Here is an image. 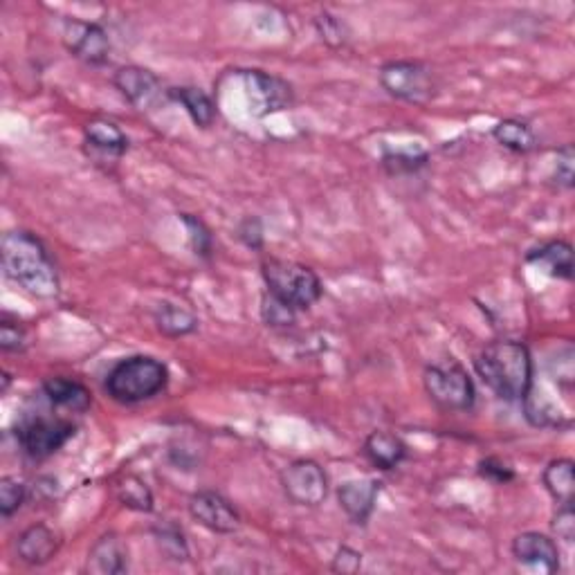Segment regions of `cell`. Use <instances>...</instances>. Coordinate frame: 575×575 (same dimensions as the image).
I'll return each mask as SVG.
<instances>
[{
	"label": "cell",
	"mask_w": 575,
	"mask_h": 575,
	"mask_svg": "<svg viewBox=\"0 0 575 575\" xmlns=\"http://www.w3.org/2000/svg\"><path fill=\"white\" fill-rule=\"evenodd\" d=\"M0 257H3L5 277L34 297L48 299L59 292V275L50 259L48 250L25 230H14L3 236L0 243Z\"/></svg>",
	"instance_id": "6da1fadb"
},
{
	"label": "cell",
	"mask_w": 575,
	"mask_h": 575,
	"mask_svg": "<svg viewBox=\"0 0 575 575\" xmlns=\"http://www.w3.org/2000/svg\"><path fill=\"white\" fill-rule=\"evenodd\" d=\"M479 378L506 403H522L533 385V358L528 346L515 340L488 344L474 360Z\"/></svg>",
	"instance_id": "7a4b0ae2"
},
{
	"label": "cell",
	"mask_w": 575,
	"mask_h": 575,
	"mask_svg": "<svg viewBox=\"0 0 575 575\" xmlns=\"http://www.w3.org/2000/svg\"><path fill=\"white\" fill-rule=\"evenodd\" d=\"M169 373L160 360L149 355H135V358L115 364L106 378L108 396L122 405L144 403L167 387Z\"/></svg>",
	"instance_id": "3957f363"
},
{
	"label": "cell",
	"mask_w": 575,
	"mask_h": 575,
	"mask_svg": "<svg viewBox=\"0 0 575 575\" xmlns=\"http://www.w3.org/2000/svg\"><path fill=\"white\" fill-rule=\"evenodd\" d=\"M268 295L292 310H306L322 297V281L308 266L295 261L268 259L261 266Z\"/></svg>",
	"instance_id": "277c9868"
},
{
	"label": "cell",
	"mask_w": 575,
	"mask_h": 575,
	"mask_svg": "<svg viewBox=\"0 0 575 575\" xmlns=\"http://www.w3.org/2000/svg\"><path fill=\"white\" fill-rule=\"evenodd\" d=\"M425 391L447 412H468L474 405V382L456 360H438L423 373Z\"/></svg>",
	"instance_id": "5b68a950"
},
{
	"label": "cell",
	"mask_w": 575,
	"mask_h": 575,
	"mask_svg": "<svg viewBox=\"0 0 575 575\" xmlns=\"http://www.w3.org/2000/svg\"><path fill=\"white\" fill-rule=\"evenodd\" d=\"M380 84L391 97L423 106L436 93L432 68L421 61H391L380 68Z\"/></svg>",
	"instance_id": "8992f818"
},
{
	"label": "cell",
	"mask_w": 575,
	"mask_h": 575,
	"mask_svg": "<svg viewBox=\"0 0 575 575\" xmlns=\"http://www.w3.org/2000/svg\"><path fill=\"white\" fill-rule=\"evenodd\" d=\"M75 436V425L63 418L25 416L16 427V441L32 459H48Z\"/></svg>",
	"instance_id": "52a82bcc"
},
{
	"label": "cell",
	"mask_w": 575,
	"mask_h": 575,
	"mask_svg": "<svg viewBox=\"0 0 575 575\" xmlns=\"http://www.w3.org/2000/svg\"><path fill=\"white\" fill-rule=\"evenodd\" d=\"M281 486L286 497L297 506H319L328 495V479L322 465L310 459L290 463L281 472Z\"/></svg>",
	"instance_id": "ba28073f"
},
{
	"label": "cell",
	"mask_w": 575,
	"mask_h": 575,
	"mask_svg": "<svg viewBox=\"0 0 575 575\" xmlns=\"http://www.w3.org/2000/svg\"><path fill=\"white\" fill-rule=\"evenodd\" d=\"M113 84L117 90L138 108V111H153V108L167 102L169 90H164L162 81L151 70L140 66H124L115 72Z\"/></svg>",
	"instance_id": "9c48e42d"
},
{
	"label": "cell",
	"mask_w": 575,
	"mask_h": 575,
	"mask_svg": "<svg viewBox=\"0 0 575 575\" xmlns=\"http://www.w3.org/2000/svg\"><path fill=\"white\" fill-rule=\"evenodd\" d=\"M63 43L77 59L90 63V66H104L108 54H111V39H108L104 27L77 21V18H72L63 27Z\"/></svg>",
	"instance_id": "30bf717a"
},
{
	"label": "cell",
	"mask_w": 575,
	"mask_h": 575,
	"mask_svg": "<svg viewBox=\"0 0 575 575\" xmlns=\"http://www.w3.org/2000/svg\"><path fill=\"white\" fill-rule=\"evenodd\" d=\"M189 515L196 519L200 526H205L212 533H234L241 526V515L230 501L212 490H200L189 499Z\"/></svg>",
	"instance_id": "8fae6325"
},
{
	"label": "cell",
	"mask_w": 575,
	"mask_h": 575,
	"mask_svg": "<svg viewBox=\"0 0 575 575\" xmlns=\"http://www.w3.org/2000/svg\"><path fill=\"white\" fill-rule=\"evenodd\" d=\"M245 90H248L252 113L257 117L284 111L292 104V88L284 79L261 70L245 72Z\"/></svg>",
	"instance_id": "7c38bea8"
},
{
	"label": "cell",
	"mask_w": 575,
	"mask_h": 575,
	"mask_svg": "<svg viewBox=\"0 0 575 575\" xmlns=\"http://www.w3.org/2000/svg\"><path fill=\"white\" fill-rule=\"evenodd\" d=\"M513 555L519 564L544 573L560 571V551L549 535L544 533H522L513 540Z\"/></svg>",
	"instance_id": "4fadbf2b"
},
{
	"label": "cell",
	"mask_w": 575,
	"mask_h": 575,
	"mask_svg": "<svg viewBox=\"0 0 575 575\" xmlns=\"http://www.w3.org/2000/svg\"><path fill=\"white\" fill-rule=\"evenodd\" d=\"M378 495H380V481L355 479L346 481L344 486H340V490H337V501H340V508L353 524L364 526L373 515V510H376Z\"/></svg>",
	"instance_id": "5bb4252c"
},
{
	"label": "cell",
	"mask_w": 575,
	"mask_h": 575,
	"mask_svg": "<svg viewBox=\"0 0 575 575\" xmlns=\"http://www.w3.org/2000/svg\"><path fill=\"white\" fill-rule=\"evenodd\" d=\"M18 558L30 567H41L48 564L59 551V537L57 533L45 524H34L18 535L16 542Z\"/></svg>",
	"instance_id": "9a60e30c"
},
{
	"label": "cell",
	"mask_w": 575,
	"mask_h": 575,
	"mask_svg": "<svg viewBox=\"0 0 575 575\" xmlns=\"http://www.w3.org/2000/svg\"><path fill=\"white\" fill-rule=\"evenodd\" d=\"M129 569V553L120 537L108 533L93 544L88 553L86 571L93 575H120Z\"/></svg>",
	"instance_id": "2e32d148"
},
{
	"label": "cell",
	"mask_w": 575,
	"mask_h": 575,
	"mask_svg": "<svg viewBox=\"0 0 575 575\" xmlns=\"http://www.w3.org/2000/svg\"><path fill=\"white\" fill-rule=\"evenodd\" d=\"M526 263H531L544 275L555 279H571L573 277V248L567 241H549L540 248L528 252Z\"/></svg>",
	"instance_id": "e0dca14e"
},
{
	"label": "cell",
	"mask_w": 575,
	"mask_h": 575,
	"mask_svg": "<svg viewBox=\"0 0 575 575\" xmlns=\"http://www.w3.org/2000/svg\"><path fill=\"white\" fill-rule=\"evenodd\" d=\"M362 452L369 459V463L376 465L378 470H394L407 456V445L400 436L378 430L367 436Z\"/></svg>",
	"instance_id": "ac0fdd59"
},
{
	"label": "cell",
	"mask_w": 575,
	"mask_h": 575,
	"mask_svg": "<svg viewBox=\"0 0 575 575\" xmlns=\"http://www.w3.org/2000/svg\"><path fill=\"white\" fill-rule=\"evenodd\" d=\"M43 394L52 405L70 409V412H86L90 407V391L72 378H48L43 382Z\"/></svg>",
	"instance_id": "d6986e66"
},
{
	"label": "cell",
	"mask_w": 575,
	"mask_h": 575,
	"mask_svg": "<svg viewBox=\"0 0 575 575\" xmlns=\"http://www.w3.org/2000/svg\"><path fill=\"white\" fill-rule=\"evenodd\" d=\"M84 135L90 149H95L102 155H111V158H120V155H124L126 149H129V138L122 133L120 126L108 120L88 122Z\"/></svg>",
	"instance_id": "ffe728a7"
},
{
	"label": "cell",
	"mask_w": 575,
	"mask_h": 575,
	"mask_svg": "<svg viewBox=\"0 0 575 575\" xmlns=\"http://www.w3.org/2000/svg\"><path fill=\"white\" fill-rule=\"evenodd\" d=\"M169 97L173 99V102L182 104V108H185L187 115L191 117V122L200 126V129H207V126L214 124L216 106L212 102V97L203 93L200 88H194V86L169 88Z\"/></svg>",
	"instance_id": "44dd1931"
},
{
	"label": "cell",
	"mask_w": 575,
	"mask_h": 575,
	"mask_svg": "<svg viewBox=\"0 0 575 575\" xmlns=\"http://www.w3.org/2000/svg\"><path fill=\"white\" fill-rule=\"evenodd\" d=\"M544 488L558 504H573L575 495V477L571 459H555L544 468L542 474Z\"/></svg>",
	"instance_id": "7402d4cb"
},
{
	"label": "cell",
	"mask_w": 575,
	"mask_h": 575,
	"mask_svg": "<svg viewBox=\"0 0 575 575\" xmlns=\"http://www.w3.org/2000/svg\"><path fill=\"white\" fill-rule=\"evenodd\" d=\"M492 138L515 153H528L535 149V133L531 126L522 120L499 122L495 129H492Z\"/></svg>",
	"instance_id": "603a6c76"
},
{
	"label": "cell",
	"mask_w": 575,
	"mask_h": 575,
	"mask_svg": "<svg viewBox=\"0 0 575 575\" xmlns=\"http://www.w3.org/2000/svg\"><path fill=\"white\" fill-rule=\"evenodd\" d=\"M155 324H158L160 333L169 337H182L196 331V317L189 313L187 308L176 304H160L155 310Z\"/></svg>",
	"instance_id": "cb8c5ba5"
},
{
	"label": "cell",
	"mask_w": 575,
	"mask_h": 575,
	"mask_svg": "<svg viewBox=\"0 0 575 575\" xmlns=\"http://www.w3.org/2000/svg\"><path fill=\"white\" fill-rule=\"evenodd\" d=\"M117 499H120V504L138 510V513H151L153 510V492L146 486L144 479L135 477V474H126L117 483Z\"/></svg>",
	"instance_id": "d4e9b609"
},
{
	"label": "cell",
	"mask_w": 575,
	"mask_h": 575,
	"mask_svg": "<svg viewBox=\"0 0 575 575\" xmlns=\"http://www.w3.org/2000/svg\"><path fill=\"white\" fill-rule=\"evenodd\" d=\"M182 223L187 225V232H189V243H191V250H194L196 257H203L207 259L209 254H212V232L207 230V225L200 221V218L191 216V214H182Z\"/></svg>",
	"instance_id": "484cf974"
},
{
	"label": "cell",
	"mask_w": 575,
	"mask_h": 575,
	"mask_svg": "<svg viewBox=\"0 0 575 575\" xmlns=\"http://www.w3.org/2000/svg\"><path fill=\"white\" fill-rule=\"evenodd\" d=\"M27 488L14 477L0 479V513L3 517H12L18 508L25 504Z\"/></svg>",
	"instance_id": "4316f807"
},
{
	"label": "cell",
	"mask_w": 575,
	"mask_h": 575,
	"mask_svg": "<svg viewBox=\"0 0 575 575\" xmlns=\"http://www.w3.org/2000/svg\"><path fill=\"white\" fill-rule=\"evenodd\" d=\"M315 25H317L319 36H322V41H326L328 45H333V48H340V45L346 43V27L337 16L324 12L322 16L317 18Z\"/></svg>",
	"instance_id": "83f0119b"
},
{
	"label": "cell",
	"mask_w": 575,
	"mask_h": 575,
	"mask_svg": "<svg viewBox=\"0 0 575 575\" xmlns=\"http://www.w3.org/2000/svg\"><path fill=\"white\" fill-rule=\"evenodd\" d=\"M155 535H158V542L162 544V549L171 553L173 558L176 560H187V542H185V537H182V533L178 531L176 526H162L155 531Z\"/></svg>",
	"instance_id": "f1b7e54d"
},
{
	"label": "cell",
	"mask_w": 575,
	"mask_h": 575,
	"mask_svg": "<svg viewBox=\"0 0 575 575\" xmlns=\"http://www.w3.org/2000/svg\"><path fill=\"white\" fill-rule=\"evenodd\" d=\"M573 164H575V151H573V146H571V144L562 146V149L558 151V158H555L553 180L558 182V185L564 187V189H571V187H573V176H575Z\"/></svg>",
	"instance_id": "f546056e"
},
{
	"label": "cell",
	"mask_w": 575,
	"mask_h": 575,
	"mask_svg": "<svg viewBox=\"0 0 575 575\" xmlns=\"http://www.w3.org/2000/svg\"><path fill=\"white\" fill-rule=\"evenodd\" d=\"M263 317H266L268 326H286L292 322V317H295V310L268 295L263 299Z\"/></svg>",
	"instance_id": "4dcf8cb0"
},
{
	"label": "cell",
	"mask_w": 575,
	"mask_h": 575,
	"mask_svg": "<svg viewBox=\"0 0 575 575\" xmlns=\"http://www.w3.org/2000/svg\"><path fill=\"white\" fill-rule=\"evenodd\" d=\"M0 346H3V351H25L27 346V333L23 326L12 324V322H5L0 324Z\"/></svg>",
	"instance_id": "1f68e13d"
},
{
	"label": "cell",
	"mask_w": 575,
	"mask_h": 575,
	"mask_svg": "<svg viewBox=\"0 0 575 575\" xmlns=\"http://www.w3.org/2000/svg\"><path fill=\"white\" fill-rule=\"evenodd\" d=\"M553 531L564 542H573L575 537V513L573 504H560L558 513L553 517Z\"/></svg>",
	"instance_id": "d6a6232c"
},
{
	"label": "cell",
	"mask_w": 575,
	"mask_h": 575,
	"mask_svg": "<svg viewBox=\"0 0 575 575\" xmlns=\"http://www.w3.org/2000/svg\"><path fill=\"white\" fill-rule=\"evenodd\" d=\"M427 162V155H405V153H394V155H385V167L391 173H400V171H416L418 167H423Z\"/></svg>",
	"instance_id": "836d02e7"
},
{
	"label": "cell",
	"mask_w": 575,
	"mask_h": 575,
	"mask_svg": "<svg viewBox=\"0 0 575 575\" xmlns=\"http://www.w3.org/2000/svg\"><path fill=\"white\" fill-rule=\"evenodd\" d=\"M479 474L483 479L495 481V483H508L515 479V472L508 468L506 463H501L499 459H486L479 463Z\"/></svg>",
	"instance_id": "e575fe53"
},
{
	"label": "cell",
	"mask_w": 575,
	"mask_h": 575,
	"mask_svg": "<svg viewBox=\"0 0 575 575\" xmlns=\"http://www.w3.org/2000/svg\"><path fill=\"white\" fill-rule=\"evenodd\" d=\"M362 567V555L358 551H353L351 546H342L340 551L335 553L333 558V571L340 573H358Z\"/></svg>",
	"instance_id": "d590c367"
},
{
	"label": "cell",
	"mask_w": 575,
	"mask_h": 575,
	"mask_svg": "<svg viewBox=\"0 0 575 575\" xmlns=\"http://www.w3.org/2000/svg\"><path fill=\"white\" fill-rule=\"evenodd\" d=\"M239 232H241L243 243L248 245V248H261L263 230H261V223L257 221V218H248V221H243Z\"/></svg>",
	"instance_id": "8d00e7d4"
}]
</instances>
